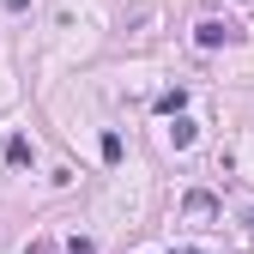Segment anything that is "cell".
I'll return each instance as SVG.
<instances>
[{
	"mask_svg": "<svg viewBox=\"0 0 254 254\" xmlns=\"http://www.w3.org/2000/svg\"><path fill=\"white\" fill-rule=\"evenodd\" d=\"M194 43H200V49H224V43H236V24L206 18V24H194Z\"/></svg>",
	"mask_w": 254,
	"mask_h": 254,
	"instance_id": "6da1fadb",
	"label": "cell"
},
{
	"mask_svg": "<svg viewBox=\"0 0 254 254\" xmlns=\"http://www.w3.org/2000/svg\"><path fill=\"white\" fill-rule=\"evenodd\" d=\"M182 212H188V218H212V212H218V200L206 194V188H194V194L182 200Z\"/></svg>",
	"mask_w": 254,
	"mask_h": 254,
	"instance_id": "7a4b0ae2",
	"label": "cell"
},
{
	"mask_svg": "<svg viewBox=\"0 0 254 254\" xmlns=\"http://www.w3.org/2000/svg\"><path fill=\"white\" fill-rule=\"evenodd\" d=\"M170 139H176V151H188V145H194V139H200V127H194V121H188V115H176V127H170Z\"/></svg>",
	"mask_w": 254,
	"mask_h": 254,
	"instance_id": "3957f363",
	"label": "cell"
},
{
	"mask_svg": "<svg viewBox=\"0 0 254 254\" xmlns=\"http://www.w3.org/2000/svg\"><path fill=\"white\" fill-rule=\"evenodd\" d=\"M6 164H12V170H24V164H30V139H24V133H12V139H6Z\"/></svg>",
	"mask_w": 254,
	"mask_h": 254,
	"instance_id": "277c9868",
	"label": "cell"
},
{
	"mask_svg": "<svg viewBox=\"0 0 254 254\" xmlns=\"http://www.w3.org/2000/svg\"><path fill=\"white\" fill-rule=\"evenodd\" d=\"M188 109V91L176 85V91H164V97H157V115H182Z\"/></svg>",
	"mask_w": 254,
	"mask_h": 254,
	"instance_id": "5b68a950",
	"label": "cell"
},
{
	"mask_svg": "<svg viewBox=\"0 0 254 254\" xmlns=\"http://www.w3.org/2000/svg\"><path fill=\"white\" fill-rule=\"evenodd\" d=\"M97 151H103V164H121V139H115V133H103V145H97Z\"/></svg>",
	"mask_w": 254,
	"mask_h": 254,
	"instance_id": "8992f818",
	"label": "cell"
},
{
	"mask_svg": "<svg viewBox=\"0 0 254 254\" xmlns=\"http://www.w3.org/2000/svg\"><path fill=\"white\" fill-rule=\"evenodd\" d=\"M67 254H97V242H85V236H73V242H67Z\"/></svg>",
	"mask_w": 254,
	"mask_h": 254,
	"instance_id": "52a82bcc",
	"label": "cell"
},
{
	"mask_svg": "<svg viewBox=\"0 0 254 254\" xmlns=\"http://www.w3.org/2000/svg\"><path fill=\"white\" fill-rule=\"evenodd\" d=\"M0 6H6V12H24V6H30V0H0Z\"/></svg>",
	"mask_w": 254,
	"mask_h": 254,
	"instance_id": "ba28073f",
	"label": "cell"
},
{
	"mask_svg": "<svg viewBox=\"0 0 254 254\" xmlns=\"http://www.w3.org/2000/svg\"><path fill=\"white\" fill-rule=\"evenodd\" d=\"M242 224H248V230H254V206H248V212H242Z\"/></svg>",
	"mask_w": 254,
	"mask_h": 254,
	"instance_id": "9c48e42d",
	"label": "cell"
}]
</instances>
